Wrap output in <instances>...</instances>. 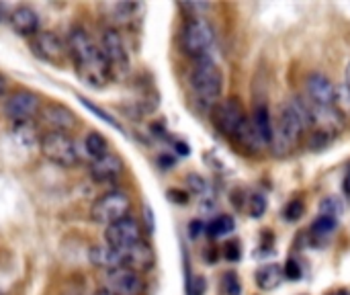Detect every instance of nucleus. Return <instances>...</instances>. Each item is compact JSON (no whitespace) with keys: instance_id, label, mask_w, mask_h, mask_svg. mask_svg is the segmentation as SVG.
<instances>
[{"instance_id":"nucleus-11","label":"nucleus","mask_w":350,"mask_h":295,"mask_svg":"<svg viewBox=\"0 0 350 295\" xmlns=\"http://www.w3.org/2000/svg\"><path fill=\"white\" fill-rule=\"evenodd\" d=\"M103 57L111 70V74H119V72H127L129 68V53H127V45L121 37V33L117 29H107L100 37L98 43Z\"/></svg>"},{"instance_id":"nucleus-31","label":"nucleus","mask_w":350,"mask_h":295,"mask_svg":"<svg viewBox=\"0 0 350 295\" xmlns=\"http://www.w3.org/2000/svg\"><path fill=\"white\" fill-rule=\"evenodd\" d=\"M207 292V281L203 277H191L187 283V295H205Z\"/></svg>"},{"instance_id":"nucleus-34","label":"nucleus","mask_w":350,"mask_h":295,"mask_svg":"<svg viewBox=\"0 0 350 295\" xmlns=\"http://www.w3.org/2000/svg\"><path fill=\"white\" fill-rule=\"evenodd\" d=\"M189 185H191L197 193H201V191L205 189V181H203L201 177H197V175H191V177H189Z\"/></svg>"},{"instance_id":"nucleus-22","label":"nucleus","mask_w":350,"mask_h":295,"mask_svg":"<svg viewBox=\"0 0 350 295\" xmlns=\"http://www.w3.org/2000/svg\"><path fill=\"white\" fill-rule=\"evenodd\" d=\"M236 230V222H234V218L232 216H217L215 220H211L209 222V226H207V234L211 236V238H224V236H228V234H232Z\"/></svg>"},{"instance_id":"nucleus-39","label":"nucleus","mask_w":350,"mask_h":295,"mask_svg":"<svg viewBox=\"0 0 350 295\" xmlns=\"http://www.w3.org/2000/svg\"><path fill=\"white\" fill-rule=\"evenodd\" d=\"M342 187H345V193L350 195V170H349V175L345 177V185H342Z\"/></svg>"},{"instance_id":"nucleus-37","label":"nucleus","mask_w":350,"mask_h":295,"mask_svg":"<svg viewBox=\"0 0 350 295\" xmlns=\"http://www.w3.org/2000/svg\"><path fill=\"white\" fill-rule=\"evenodd\" d=\"M6 88H8V82H6V78L0 74V99H6Z\"/></svg>"},{"instance_id":"nucleus-20","label":"nucleus","mask_w":350,"mask_h":295,"mask_svg":"<svg viewBox=\"0 0 350 295\" xmlns=\"http://www.w3.org/2000/svg\"><path fill=\"white\" fill-rule=\"evenodd\" d=\"M84 152H86L92 160H96V158L109 154V142H107V138H105L103 133H98V131L86 133V138H84Z\"/></svg>"},{"instance_id":"nucleus-4","label":"nucleus","mask_w":350,"mask_h":295,"mask_svg":"<svg viewBox=\"0 0 350 295\" xmlns=\"http://www.w3.org/2000/svg\"><path fill=\"white\" fill-rule=\"evenodd\" d=\"M304 123L291 103H281L277 117L273 119V140H271V150L275 156H287L293 146L301 140L304 133Z\"/></svg>"},{"instance_id":"nucleus-16","label":"nucleus","mask_w":350,"mask_h":295,"mask_svg":"<svg viewBox=\"0 0 350 295\" xmlns=\"http://www.w3.org/2000/svg\"><path fill=\"white\" fill-rule=\"evenodd\" d=\"M123 168H125L123 160L117 154L109 152V154L90 162V177L94 183H109V181L119 179Z\"/></svg>"},{"instance_id":"nucleus-14","label":"nucleus","mask_w":350,"mask_h":295,"mask_svg":"<svg viewBox=\"0 0 350 295\" xmlns=\"http://www.w3.org/2000/svg\"><path fill=\"white\" fill-rule=\"evenodd\" d=\"M39 119L47 127V131H59V133H70L78 125L74 111L62 103H49L41 107Z\"/></svg>"},{"instance_id":"nucleus-32","label":"nucleus","mask_w":350,"mask_h":295,"mask_svg":"<svg viewBox=\"0 0 350 295\" xmlns=\"http://www.w3.org/2000/svg\"><path fill=\"white\" fill-rule=\"evenodd\" d=\"M180 8L191 12V18H201V12L209 10V4L207 2H183Z\"/></svg>"},{"instance_id":"nucleus-19","label":"nucleus","mask_w":350,"mask_h":295,"mask_svg":"<svg viewBox=\"0 0 350 295\" xmlns=\"http://www.w3.org/2000/svg\"><path fill=\"white\" fill-rule=\"evenodd\" d=\"M283 281V269L279 265H265L256 271V285L265 292L279 287Z\"/></svg>"},{"instance_id":"nucleus-13","label":"nucleus","mask_w":350,"mask_h":295,"mask_svg":"<svg viewBox=\"0 0 350 295\" xmlns=\"http://www.w3.org/2000/svg\"><path fill=\"white\" fill-rule=\"evenodd\" d=\"M105 292L107 295H144L146 294V279L142 277V273H135L129 269L107 271Z\"/></svg>"},{"instance_id":"nucleus-6","label":"nucleus","mask_w":350,"mask_h":295,"mask_svg":"<svg viewBox=\"0 0 350 295\" xmlns=\"http://www.w3.org/2000/svg\"><path fill=\"white\" fill-rule=\"evenodd\" d=\"M213 27L205 18H189L180 31V47L193 60L205 57L213 45Z\"/></svg>"},{"instance_id":"nucleus-35","label":"nucleus","mask_w":350,"mask_h":295,"mask_svg":"<svg viewBox=\"0 0 350 295\" xmlns=\"http://www.w3.org/2000/svg\"><path fill=\"white\" fill-rule=\"evenodd\" d=\"M168 195H170V199H172V201H176V203H187V201H189V195H187V193H183V191H176V189L168 191Z\"/></svg>"},{"instance_id":"nucleus-7","label":"nucleus","mask_w":350,"mask_h":295,"mask_svg":"<svg viewBox=\"0 0 350 295\" xmlns=\"http://www.w3.org/2000/svg\"><path fill=\"white\" fill-rule=\"evenodd\" d=\"M129 214H131V199L123 191H109V193L100 195L90 209L92 220L105 228L127 218Z\"/></svg>"},{"instance_id":"nucleus-23","label":"nucleus","mask_w":350,"mask_h":295,"mask_svg":"<svg viewBox=\"0 0 350 295\" xmlns=\"http://www.w3.org/2000/svg\"><path fill=\"white\" fill-rule=\"evenodd\" d=\"M320 214L322 216H328V218H334V220H338L342 214H345V203H342V199L340 197H336V195H328V197H324L322 201H320Z\"/></svg>"},{"instance_id":"nucleus-27","label":"nucleus","mask_w":350,"mask_h":295,"mask_svg":"<svg viewBox=\"0 0 350 295\" xmlns=\"http://www.w3.org/2000/svg\"><path fill=\"white\" fill-rule=\"evenodd\" d=\"M332 140H334L332 131H326V129H316V131H312L308 146H310L312 150H316V152H318V150H324V148H328V146L332 144Z\"/></svg>"},{"instance_id":"nucleus-12","label":"nucleus","mask_w":350,"mask_h":295,"mask_svg":"<svg viewBox=\"0 0 350 295\" xmlns=\"http://www.w3.org/2000/svg\"><path fill=\"white\" fill-rule=\"evenodd\" d=\"M105 242L111 248H131L144 242V230L135 218L127 216L105 230Z\"/></svg>"},{"instance_id":"nucleus-28","label":"nucleus","mask_w":350,"mask_h":295,"mask_svg":"<svg viewBox=\"0 0 350 295\" xmlns=\"http://www.w3.org/2000/svg\"><path fill=\"white\" fill-rule=\"evenodd\" d=\"M248 211H250V218H256V220L262 218L265 211H267V199L260 193L250 195V199H248Z\"/></svg>"},{"instance_id":"nucleus-3","label":"nucleus","mask_w":350,"mask_h":295,"mask_svg":"<svg viewBox=\"0 0 350 295\" xmlns=\"http://www.w3.org/2000/svg\"><path fill=\"white\" fill-rule=\"evenodd\" d=\"M189 82L199 103L213 105V107L219 103V97L224 90V74L209 55L195 60L191 74H189Z\"/></svg>"},{"instance_id":"nucleus-10","label":"nucleus","mask_w":350,"mask_h":295,"mask_svg":"<svg viewBox=\"0 0 350 295\" xmlns=\"http://www.w3.org/2000/svg\"><path fill=\"white\" fill-rule=\"evenodd\" d=\"M31 51L39 60H43L47 64H53V66H62L66 62V57H70L66 41L59 35H55L53 31L35 33L33 39H31Z\"/></svg>"},{"instance_id":"nucleus-5","label":"nucleus","mask_w":350,"mask_h":295,"mask_svg":"<svg viewBox=\"0 0 350 295\" xmlns=\"http://www.w3.org/2000/svg\"><path fill=\"white\" fill-rule=\"evenodd\" d=\"M39 150L45 156V160L62 168H74L80 162L78 142L70 133L45 131L39 138Z\"/></svg>"},{"instance_id":"nucleus-24","label":"nucleus","mask_w":350,"mask_h":295,"mask_svg":"<svg viewBox=\"0 0 350 295\" xmlns=\"http://www.w3.org/2000/svg\"><path fill=\"white\" fill-rule=\"evenodd\" d=\"M336 226H338V220L328 218V216H320V218L312 224V232H314L316 236H320V238H326V236L334 234Z\"/></svg>"},{"instance_id":"nucleus-9","label":"nucleus","mask_w":350,"mask_h":295,"mask_svg":"<svg viewBox=\"0 0 350 295\" xmlns=\"http://www.w3.org/2000/svg\"><path fill=\"white\" fill-rule=\"evenodd\" d=\"M211 121L215 125V129L226 136V138H236L240 133V129L244 127V123L248 121L246 113H244V107L242 103L236 99V97H230V99H224L219 101L213 111H211Z\"/></svg>"},{"instance_id":"nucleus-8","label":"nucleus","mask_w":350,"mask_h":295,"mask_svg":"<svg viewBox=\"0 0 350 295\" xmlns=\"http://www.w3.org/2000/svg\"><path fill=\"white\" fill-rule=\"evenodd\" d=\"M41 107L43 105H41L39 94H35L33 90H27V88H18V90L6 94V99H4V115L14 125L31 123L35 117H39Z\"/></svg>"},{"instance_id":"nucleus-1","label":"nucleus","mask_w":350,"mask_h":295,"mask_svg":"<svg viewBox=\"0 0 350 295\" xmlns=\"http://www.w3.org/2000/svg\"><path fill=\"white\" fill-rule=\"evenodd\" d=\"M66 45H68V55L76 68V74L88 86L100 88L113 78L98 43L82 27H74L70 31Z\"/></svg>"},{"instance_id":"nucleus-25","label":"nucleus","mask_w":350,"mask_h":295,"mask_svg":"<svg viewBox=\"0 0 350 295\" xmlns=\"http://www.w3.org/2000/svg\"><path fill=\"white\" fill-rule=\"evenodd\" d=\"M219 294L221 295H240L242 294V283L236 273H226L219 281Z\"/></svg>"},{"instance_id":"nucleus-33","label":"nucleus","mask_w":350,"mask_h":295,"mask_svg":"<svg viewBox=\"0 0 350 295\" xmlns=\"http://www.w3.org/2000/svg\"><path fill=\"white\" fill-rule=\"evenodd\" d=\"M283 275H285L287 279H291V281H299V279H301V267H299V263L293 261V259H289V261L285 263Z\"/></svg>"},{"instance_id":"nucleus-21","label":"nucleus","mask_w":350,"mask_h":295,"mask_svg":"<svg viewBox=\"0 0 350 295\" xmlns=\"http://www.w3.org/2000/svg\"><path fill=\"white\" fill-rule=\"evenodd\" d=\"M109 16L115 21V23H129L137 10H142L139 4H133V2H117V4H109Z\"/></svg>"},{"instance_id":"nucleus-36","label":"nucleus","mask_w":350,"mask_h":295,"mask_svg":"<svg viewBox=\"0 0 350 295\" xmlns=\"http://www.w3.org/2000/svg\"><path fill=\"white\" fill-rule=\"evenodd\" d=\"M201 228H203V224H201V222H193V224H191V236H193V238H197V236L201 234Z\"/></svg>"},{"instance_id":"nucleus-38","label":"nucleus","mask_w":350,"mask_h":295,"mask_svg":"<svg viewBox=\"0 0 350 295\" xmlns=\"http://www.w3.org/2000/svg\"><path fill=\"white\" fill-rule=\"evenodd\" d=\"M342 84L350 88V62H349V66H347V70H345V82H342Z\"/></svg>"},{"instance_id":"nucleus-29","label":"nucleus","mask_w":350,"mask_h":295,"mask_svg":"<svg viewBox=\"0 0 350 295\" xmlns=\"http://www.w3.org/2000/svg\"><path fill=\"white\" fill-rule=\"evenodd\" d=\"M304 211H306L304 201L293 199V201H289V203H287V207L283 209V218H285L287 222H299V220H301V216H304Z\"/></svg>"},{"instance_id":"nucleus-17","label":"nucleus","mask_w":350,"mask_h":295,"mask_svg":"<svg viewBox=\"0 0 350 295\" xmlns=\"http://www.w3.org/2000/svg\"><path fill=\"white\" fill-rule=\"evenodd\" d=\"M8 21H10V27L23 37H33L35 33H39V14L27 4L12 8L8 14Z\"/></svg>"},{"instance_id":"nucleus-18","label":"nucleus","mask_w":350,"mask_h":295,"mask_svg":"<svg viewBox=\"0 0 350 295\" xmlns=\"http://www.w3.org/2000/svg\"><path fill=\"white\" fill-rule=\"evenodd\" d=\"M252 125L258 133V138L262 140L265 146H271V140H273V115H271V109L265 101H258L254 105V111H252Z\"/></svg>"},{"instance_id":"nucleus-2","label":"nucleus","mask_w":350,"mask_h":295,"mask_svg":"<svg viewBox=\"0 0 350 295\" xmlns=\"http://www.w3.org/2000/svg\"><path fill=\"white\" fill-rule=\"evenodd\" d=\"M88 259L94 267L105 271L115 269H129L135 273L150 271L156 263V255L150 244L139 242L131 248H111L107 244H96L90 248Z\"/></svg>"},{"instance_id":"nucleus-15","label":"nucleus","mask_w":350,"mask_h":295,"mask_svg":"<svg viewBox=\"0 0 350 295\" xmlns=\"http://www.w3.org/2000/svg\"><path fill=\"white\" fill-rule=\"evenodd\" d=\"M306 92H308L310 103H314L318 107H334L336 86L328 76H324L320 72H312L306 78Z\"/></svg>"},{"instance_id":"nucleus-40","label":"nucleus","mask_w":350,"mask_h":295,"mask_svg":"<svg viewBox=\"0 0 350 295\" xmlns=\"http://www.w3.org/2000/svg\"><path fill=\"white\" fill-rule=\"evenodd\" d=\"M332 295H349L347 292H338V294H332Z\"/></svg>"},{"instance_id":"nucleus-26","label":"nucleus","mask_w":350,"mask_h":295,"mask_svg":"<svg viewBox=\"0 0 350 295\" xmlns=\"http://www.w3.org/2000/svg\"><path fill=\"white\" fill-rule=\"evenodd\" d=\"M334 109L342 115V117H350V88L340 84L336 86V101H334Z\"/></svg>"},{"instance_id":"nucleus-30","label":"nucleus","mask_w":350,"mask_h":295,"mask_svg":"<svg viewBox=\"0 0 350 295\" xmlns=\"http://www.w3.org/2000/svg\"><path fill=\"white\" fill-rule=\"evenodd\" d=\"M221 257L226 259V261H230V263H238L240 261V257H242V248H240V242H228V244H224V248H221Z\"/></svg>"}]
</instances>
